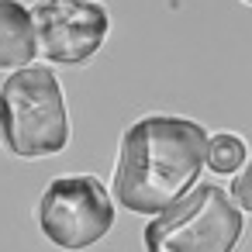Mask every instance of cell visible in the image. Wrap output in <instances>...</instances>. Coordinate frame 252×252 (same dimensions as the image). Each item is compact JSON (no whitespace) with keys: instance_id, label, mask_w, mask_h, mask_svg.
I'll list each match as a JSON object with an SVG mask.
<instances>
[{"instance_id":"cell-1","label":"cell","mask_w":252,"mask_h":252,"mask_svg":"<svg viewBox=\"0 0 252 252\" xmlns=\"http://www.w3.org/2000/svg\"><path fill=\"white\" fill-rule=\"evenodd\" d=\"M207 128L180 114H145L131 121L118 145L111 197L131 214L156 218L200 183Z\"/></svg>"},{"instance_id":"cell-2","label":"cell","mask_w":252,"mask_h":252,"mask_svg":"<svg viewBox=\"0 0 252 252\" xmlns=\"http://www.w3.org/2000/svg\"><path fill=\"white\" fill-rule=\"evenodd\" d=\"M69 104L52 66H21L0 83V145L14 159H49L69 145Z\"/></svg>"},{"instance_id":"cell-3","label":"cell","mask_w":252,"mask_h":252,"mask_svg":"<svg viewBox=\"0 0 252 252\" xmlns=\"http://www.w3.org/2000/svg\"><path fill=\"white\" fill-rule=\"evenodd\" d=\"M245 235V218L218 183L190 187L173 207L145 224V252H235Z\"/></svg>"},{"instance_id":"cell-4","label":"cell","mask_w":252,"mask_h":252,"mask_svg":"<svg viewBox=\"0 0 252 252\" xmlns=\"http://www.w3.org/2000/svg\"><path fill=\"white\" fill-rule=\"evenodd\" d=\"M38 231L63 252H83L114 228V197L94 173L56 176L35 207Z\"/></svg>"},{"instance_id":"cell-5","label":"cell","mask_w":252,"mask_h":252,"mask_svg":"<svg viewBox=\"0 0 252 252\" xmlns=\"http://www.w3.org/2000/svg\"><path fill=\"white\" fill-rule=\"evenodd\" d=\"M32 21L38 56L49 66H87L111 32V14L97 0H42Z\"/></svg>"},{"instance_id":"cell-6","label":"cell","mask_w":252,"mask_h":252,"mask_svg":"<svg viewBox=\"0 0 252 252\" xmlns=\"http://www.w3.org/2000/svg\"><path fill=\"white\" fill-rule=\"evenodd\" d=\"M38 56L35 21L21 0H0V69L14 73Z\"/></svg>"},{"instance_id":"cell-7","label":"cell","mask_w":252,"mask_h":252,"mask_svg":"<svg viewBox=\"0 0 252 252\" xmlns=\"http://www.w3.org/2000/svg\"><path fill=\"white\" fill-rule=\"evenodd\" d=\"M249 159V145L238 131H214L207 135V149H204V166L218 176H231L245 166Z\"/></svg>"},{"instance_id":"cell-8","label":"cell","mask_w":252,"mask_h":252,"mask_svg":"<svg viewBox=\"0 0 252 252\" xmlns=\"http://www.w3.org/2000/svg\"><path fill=\"white\" fill-rule=\"evenodd\" d=\"M228 197L235 200V207L242 214H252V159H245V166L238 173H231V187Z\"/></svg>"},{"instance_id":"cell-9","label":"cell","mask_w":252,"mask_h":252,"mask_svg":"<svg viewBox=\"0 0 252 252\" xmlns=\"http://www.w3.org/2000/svg\"><path fill=\"white\" fill-rule=\"evenodd\" d=\"M242 4H249V7H252V0H242Z\"/></svg>"}]
</instances>
